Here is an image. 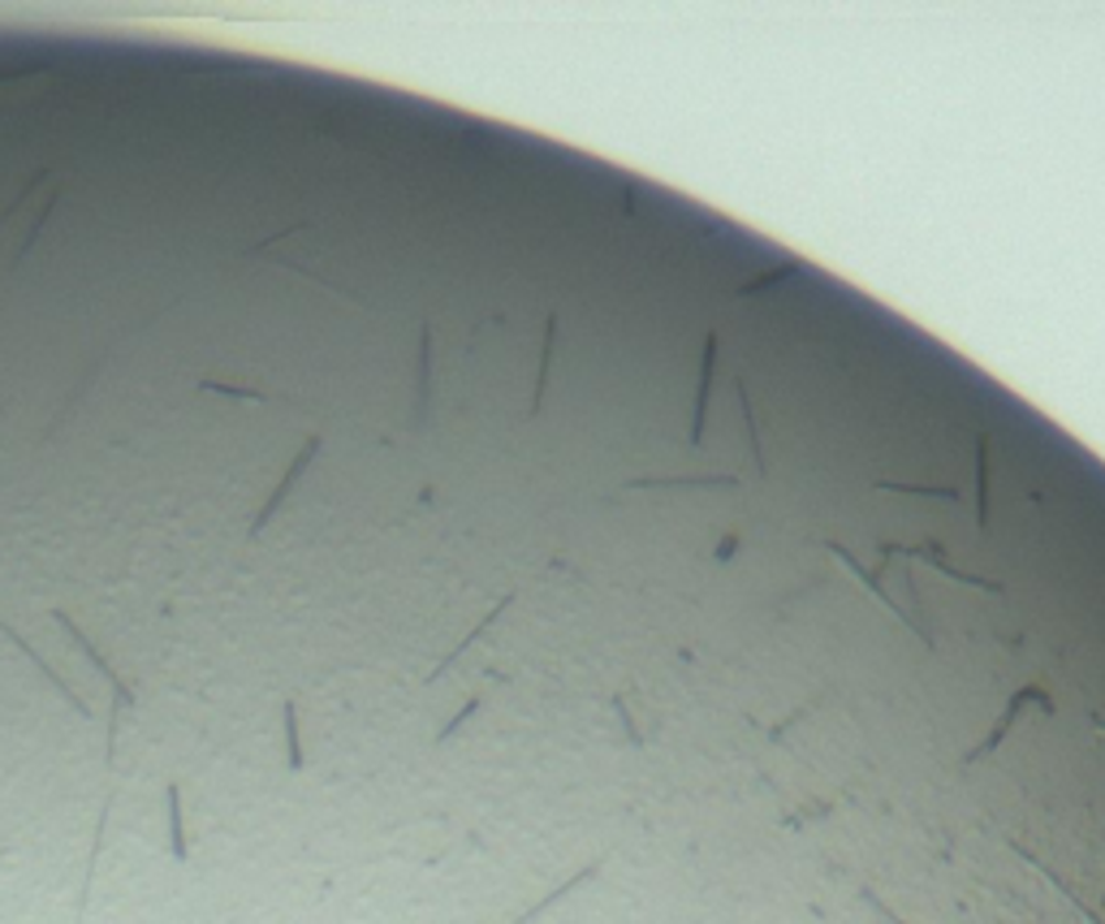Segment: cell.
<instances>
[{
	"label": "cell",
	"instance_id": "cell-2",
	"mask_svg": "<svg viewBox=\"0 0 1105 924\" xmlns=\"http://www.w3.org/2000/svg\"><path fill=\"white\" fill-rule=\"evenodd\" d=\"M315 450H320V437H311V441H307V445H302L299 454H294V462H290V466H286V475H281V480H277V488H272V493H268V502H264V511L255 514V523H251V540H255V536H259V531H264V527H268V523H272V518H277V511H281V506H286V497H290V488H294V484H299V480H302V471H307V466H311V459H315Z\"/></svg>",
	"mask_w": 1105,
	"mask_h": 924
},
{
	"label": "cell",
	"instance_id": "cell-4",
	"mask_svg": "<svg viewBox=\"0 0 1105 924\" xmlns=\"http://www.w3.org/2000/svg\"><path fill=\"white\" fill-rule=\"evenodd\" d=\"M164 799H169V851H173V860H186L191 851H186V829H182V791H178V782H169Z\"/></svg>",
	"mask_w": 1105,
	"mask_h": 924
},
{
	"label": "cell",
	"instance_id": "cell-1",
	"mask_svg": "<svg viewBox=\"0 0 1105 924\" xmlns=\"http://www.w3.org/2000/svg\"><path fill=\"white\" fill-rule=\"evenodd\" d=\"M56 200H61V178L52 169H35L22 182L18 200L0 212V277H9L22 259L31 256V247L40 238V229L49 225Z\"/></svg>",
	"mask_w": 1105,
	"mask_h": 924
},
{
	"label": "cell",
	"instance_id": "cell-3",
	"mask_svg": "<svg viewBox=\"0 0 1105 924\" xmlns=\"http://www.w3.org/2000/svg\"><path fill=\"white\" fill-rule=\"evenodd\" d=\"M0 631H4V635H9V640H13V644H18V648H22V653H26V657H31V662H35V666H40V674H44V678H49L52 687H56V691H61V696H65V700H69V705H74V709H78V713H83V718H92V709H87V700H83V696H78V691H74V687H69V683H65V678H61V674H56V669H52L49 662H44V657H40V653H35V648H31V644H26V640H22V635H18V631H13V626H9V622H0Z\"/></svg>",
	"mask_w": 1105,
	"mask_h": 924
},
{
	"label": "cell",
	"instance_id": "cell-6",
	"mask_svg": "<svg viewBox=\"0 0 1105 924\" xmlns=\"http://www.w3.org/2000/svg\"><path fill=\"white\" fill-rule=\"evenodd\" d=\"M286 748H290V770H302V748H299V718H294V705H286Z\"/></svg>",
	"mask_w": 1105,
	"mask_h": 924
},
{
	"label": "cell",
	"instance_id": "cell-5",
	"mask_svg": "<svg viewBox=\"0 0 1105 924\" xmlns=\"http://www.w3.org/2000/svg\"><path fill=\"white\" fill-rule=\"evenodd\" d=\"M203 394H229V398H255V402H281L286 394H264V389H238V385H221V380H200Z\"/></svg>",
	"mask_w": 1105,
	"mask_h": 924
}]
</instances>
